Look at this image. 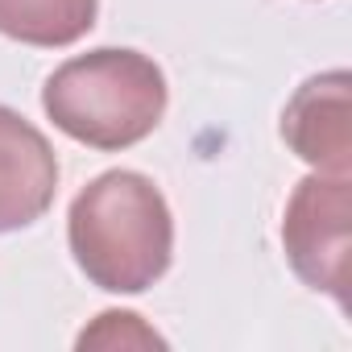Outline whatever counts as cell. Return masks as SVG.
<instances>
[{"instance_id": "6", "label": "cell", "mask_w": 352, "mask_h": 352, "mask_svg": "<svg viewBox=\"0 0 352 352\" xmlns=\"http://www.w3.org/2000/svg\"><path fill=\"white\" fill-rule=\"evenodd\" d=\"M100 13V0H0V34L25 46H71Z\"/></svg>"}, {"instance_id": "2", "label": "cell", "mask_w": 352, "mask_h": 352, "mask_svg": "<svg viewBox=\"0 0 352 352\" xmlns=\"http://www.w3.org/2000/svg\"><path fill=\"white\" fill-rule=\"evenodd\" d=\"M42 108L91 149H129L162 124L166 75L137 50L104 46L63 63L42 87Z\"/></svg>"}, {"instance_id": "5", "label": "cell", "mask_w": 352, "mask_h": 352, "mask_svg": "<svg viewBox=\"0 0 352 352\" xmlns=\"http://www.w3.org/2000/svg\"><path fill=\"white\" fill-rule=\"evenodd\" d=\"M282 137L319 174H348V71L307 79L282 112Z\"/></svg>"}, {"instance_id": "1", "label": "cell", "mask_w": 352, "mask_h": 352, "mask_svg": "<svg viewBox=\"0 0 352 352\" xmlns=\"http://www.w3.org/2000/svg\"><path fill=\"white\" fill-rule=\"evenodd\" d=\"M67 236L87 282L112 294L149 290L174 257L170 204L137 170H108L91 179L71 204Z\"/></svg>"}, {"instance_id": "3", "label": "cell", "mask_w": 352, "mask_h": 352, "mask_svg": "<svg viewBox=\"0 0 352 352\" xmlns=\"http://www.w3.org/2000/svg\"><path fill=\"white\" fill-rule=\"evenodd\" d=\"M348 220L352 191L348 174H311L286 204L282 245L290 270L311 286L348 307Z\"/></svg>"}, {"instance_id": "4", "label": "cell", "mask_w": 352, "mask_h": 352, "mask_svg": "<svg viewBox=\"0 0 352 352\" xmlns=\"http://www.w3.org/2000/svg\"><path fill=\"white\" fill-rule=\"evenodd\" d=\"M58 191V157L50 141L13 108L0 104V232L42 220Z\"/></svg>"}]
</instances>
